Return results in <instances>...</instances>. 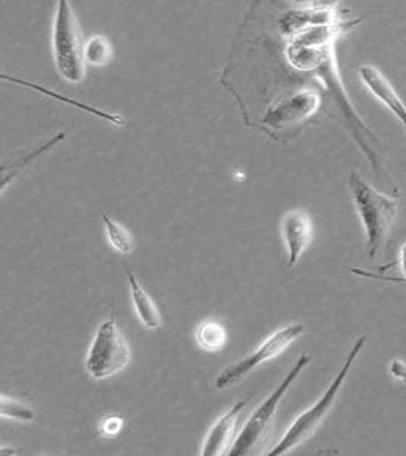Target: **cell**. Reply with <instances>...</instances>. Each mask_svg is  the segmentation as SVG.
<instances>
[{"instance_id":"6da1fadb","label":"cell","mask_w":406,"mask_h":456,"mask_svg":"<svg viewBox=\"0 0 406 456\" xmlns=\"http://www.w3.org/2000/svg\"><path fill=\"white\" fill-rule=\"evenodd\" d=\"M285 42L287 46L283 53L289 68L298 73H311L317 78L335 110L338 111L345 130L349 131L352 139L358 143L365 159L370 163L376 180L384 183L391 195L399 197V187L391 180L384 167L380 154L382 142L375 131L365 124L345 94L343 79L339 75L338 62L335 58L337 42H311L300 37H288Z\"/></svg>"},{"instance_id":"7a4b0ae2","label":"cell","mask_w":406,"mask_h":456,"mask_svg":"<svg viewBox=\"0 0 406 456\" xmlns=\"http://www.w3.org/2000/svg\"><path fill=\"white\" fill-rule=\"evenodd\" d=\"M349 186L354 208L364 228L367 255L375 260L386 247L391 228L397 218L399 204L396 198L376 191L356 171L350 172Z\"/></svg>"},{"instance_id":"3957f363","label":"cell","mask_w":406,"mask_h":456,"mask_svg":"<svg viewBox=\"0 0 406 456\" xmlns=\"http://www.w3.org/2000/svg\"><path fill=\"white\" fill-rule=\"evenodd\" d=\"M367 339H369V337L362 335L353 342V346L350 348L349 354L345 356V361L341 365L338 374L335 376L328 389L324 391V395L309 410L298 415L296 421L289 426V429L285 432L283 438L277 443L276 446L271 449L268 455H287L294 449H297L298 446H302L303 443H306L320 429V426L323 425L324 420L328 419V415L334 408L335 402L338 399L339 393H341L345 380L349 378L356 359H358L362 348L367 344Z\"/></svg>"},{"instance_id":"277c9868","label":"cell","mask_w":406,"mask_h":456,"mask_svg":"<svg viewBox=\"0 0 406 456\" xmlns=\"http://www.w3.org/2000/svg\"><path fill=\"white\" fill-rule=\"evenodd\" d=\"M313 361V356L303 353L302 356L294 363L287 376L283 378L279 387L271 393L264 403L251 414L250 419L240 430V436H236L233 446L230 449V456H248L259 455L265 449L271 430L274 428L277 410L280 406L281 400L285 399L288 391L291 389L292 384L297 380L298 376L306 370L307 365Z\"/></svg>"},{"instance_id":"5b68a950","label":"cell","mask_w":406,"mask_h":456,"mask_svg":"<svg viewBox=\"0 0 406 456\" xmlns=\"http://www.w3.org/2000/svg\"><path fill=\"white\" fill-rule=\"evenodd\" d=\"M53 55L57 72L70 84L85 78V40L70 0H57L53 23Z\"/></svg>"},{"instance_id":"8992f818","label":"cell","mask_w":406,"mask_h":456,"mask_svg":"<svg viewBox=\"0 0 406 456\" xmlns=\"http://www.w3.org/2000/svg\"><path fill=\"white\" fill-rule=\"evenodd\" d=\"M321 104L323 98L315 88L291 90L268 105L259 125L271 134L294 133L313 119L321 109Z\"/></svg>"},{"instance_id":"52a82bcc","label":"cell","mask_w":406,"mask_h":456,"mask_svg":"<svg viewBox=\"0 0 406 456\" xmlns=\"http://www.w3.org/2000/svg\"><path fill=\"white\" fill-rule=\"evenodd\" d=\"M131 361L130 344L111 316L102 322L90 344L85 370L96 380L113 378L124 371Z\"/></svg>"},{"instance_id":"ba28073f","label":"cell","mask_w":406,"mask_h":456,"mask_svg":"<svg viewBox=\"0 0 406 456\" xmlns=\"http://www.w3.org/2000/svg\"><path fill=\"white\" fill-rule=\"evenodd\" d=\"M303 333H304V324H302V322H294L289 326L281 327L271 337L266 338L256 352L245 356L244 359H240V362L229 365L227 369L223 370L215 380V387H216V389L224 391V389H229L230 387L240 384L248 374L253 373L256 369H259L262 363L272 361L277 356L283 354V352L297 341Z\"/></svg>"},{"instance_id":"9c48e42d","label":"cell","mask_w":406,"mask_h":456,"mask_svg":"<svg viewBox=\"0 0 406 456\" xmlns=\"http://www.w3.org/2000/svg\"><path fill=\"white\" fill-rule=\"evenodd\" d=\"M281 236L287 247L288 268L292 270L313 242V219L300 208L288 212L281 221Z\"/></svg>"},{"instance_id":"30bf717a","label":"cell","mask_w":406,"mask_h":456,"mask_svg":"<svg viewBox=\"0 0 406 456\" xmlns=\"http://www.w3.org/2000/svg\"><path fill=\"white\" fill-rule=\"evenodd\" d=\"M358 75L367 90L379 101L380 104L390 110V113L401 122L406 131V105L397 94L396 88L393 87L390 79L386 78L379 69L370 64L360 66Z\"/></svg>"},{"instance_id":"8fae6325","label":"cell","mask_w":406,"mask_h":456,"mask_svg":"<svg viewBox=\"0 0 406 456\" xmlns=\"http://www.w3.org/2000/svg\"><path fill=\"white\" fill-rule=\"evenodd\" d=\"M247 404H248V400L238 402L224 415H221L218 420L215 421V425L212 426V429L208 430L207 436L204 440L201 455H229L230 449L233 446L231 440L235 436L236 425H238V420Z\"/></svg>"},{"instance_id":"7c38bea8","label":"cell","mask_w":406,"mask_h":456,"mask_svg":"<svg viewBox=\"0 0 406 456\" xmlns=\"http://www.w3.org/2000/svg\"><path fill=\"white\" fill-rule=\"evenodd\" d=\"M126 277H128V285H130L131 300L134 305L135 314L139 316L142 324L150 329V330H156L158 327L162 326V316L160 311L156 306V303L152 300L151 296L142 288L139 281L135 279L133 271L126 266Z\"/></svg>"},{"instance_id":"4fadbf2b","label":"cell","mask_w":406,"mask_h":456,"mask_svg":"<svg viewBox=\"0 0 406 456\" xmlns=\"http://www.w3.org/2000/svg\"><path fill=\"white\" fill-rule=\"evenodd\" d=\"M64 139H66V134H64V133H58L51 141L46 142L45 145L38 146L37 150L31 151L27 156L17 159V160L12 161L11 165H4V167H2V192H5L6 186L16 178L17 174H19L23 167H27L29 163L37 160L38 157H42L47 151L53 150V146H57L58 143L63 142Z\"/></svg>"},{"instance_id":"5bb4252c","label":"cell","mask_w":406,"mask_h":456,"mask_svg":"<svg viewBox=\"0 0 406 456\" xmlns=\"http://www.w3.org/2000/svg\"><path fill=\"white\" fill-rule=\"evenodd\" d=\"M2 78L8 79L11 83L14 84H21V86H25V87L32 88V90H36L38 94H43L45 96H49V98L57 99L60 102H66V104L73 105V107H77V109L83 110V111H87V113L93 114L96 118H100V119L105 120V122H110V124L120 125L124 124V119H120L118 116H113V114L105 113L102 110L94 109V107H90V105L83 104V102H78V101H73V99L66 98V96H61V94H55L53 90H47V88L40 87V86H37V84L28 83V81H23V79L19 78H10L8 75H2Z\"/></svg>"},{"instance_id":"9a60e30c","label":"cell","mask_w":406,"mask_h":456,"mask_svg":"<svg viewBox=\"0 0 406 456\" xmlns=\"http://www.w3.org/2000/svg\"><path fill=\"white\" fill-rule=\"evenodd\" d=\"M195 337L199 347L208 353H216L223 350L227 342V330L221 322L207 320L199 324Z\"/></svg>"},{"instance_id":"2e32d148","label":"cell","mask_w":406,"mask_h":456,"mask_svg":"<svg viewBox=\"0 0 406 456\" xmlns=\"http://www.w3.org/2000/svg\"><path fill=\"white\" fill-rule=\"evenodd\" d=\"M101 218L104 224L109 244L120 255H130L131 251L134 249V239L131 236L130 232L110 218L109 215H105V213H101Z\"/></svg>"},{"instance_id":"e0dca14e","label":"cell","mask_w":406,"mask_h":456,"mask_svg":"<svg viewBox=\"0 0 406 456\" xmlns=\"http://www.w3.org/2000/svg\"><path fill=\"white\" fill-rule=\"evenodd\" d=\"M111 58V43L102 36H94L85 42V61L93 66L107 64Z\"/></svg>"},{"instance_id":"ac0fdd59","label":"cell","mask_w":406,"mask_h":456,"mask_svg":"<svg viewBox=\"0 0 406 456\" xmlns=\"http://www.w3.org/2000/svg\"><path fill=\"white\" fill-rule=\"evenodd\" d=\"M0 415L4 419H10V420L32 421L36 419V414L31 408H28L17 400L8 399L5 395H2Z\"/></svg>"},{"instance_id":"d6986e66","label":"cell","mask_w":406,"mask_h":456,"mask_svg":"<svg viewBox=\"0 0 406 456\" xmlns=\"http://www.w3.org/2000/svg\"><path fill=\"white\" fill-rule=\"evenodd\" d=\"M350 273L362 279L369 281H386V283H396V285H406V281H402L394 275L379 274V273H371V271L361 270V268H350Z\"/></svg>"},{"instance_id":"ffe728a7","label":"cell","mask_w":406,"mask_h":456,"mask_svg":"<svg viewBox=\"0 0 406 456\" xmlns=\"http://www.w3.org/2000/svg\"><path fill=\"white\" fill-rule=\"evenodd\" d=\"M122 429H124V419L120 415H107L101 423V430L107 436H119Z\"/></svg>"},{"instance_id":"44dd1931","label":"cell","mask_w":406,"mask_h":456,"mask_svg":"<svg viewBox=\"0 0 406 456\" xmlns=\"http://www.w3.org/2000/svg\"><path fill=\"white\" fill-rule=\"evenodd\" d=\"M390 376L396 380H401L402 384L406 385V362L402 359H393L390 362Z\"/></svg>"},{"instance_id":"7402d4cb","label":"cell","mask_w":406,"mask_h":456,"mask_svg":"<svg viewBox=\"0 0 406 456\" xmlns=\"http://www.w3.org/2000/svg\"><path fill=\"white\" fill-rule=\"evenodd\" d=\"M287 2L297 8H306V6H339L341 0H287Z\"/></svg>"},{"instance_id":"603a6c76","label":"cell","mask_w":406,"mask_h":456,"mask_svg":"<svg viewBox=\"0 0 406 456\" xmlns=\"http://www.w3.org/2000/svg\"><path fill=\"white\" fill-rule=\"evenodd\" d=\"M396 265L399 266V270H401V277L399 279L406 281V242H403L401 248H399Z\"/></svg>"}]
</instances>
